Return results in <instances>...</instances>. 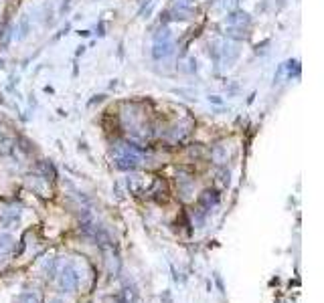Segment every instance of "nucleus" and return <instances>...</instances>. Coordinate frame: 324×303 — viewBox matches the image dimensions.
<instances>
[{
  "label": "nucleus",
  "instance_id": "obj_1",
  "mask_svg": "<svg viewBox=\"0 0 324 303\" xmlns=\"http://www.w3.org/2000/svg\"><path fill=\"white\" fill-rule=\"evenodd\" d=\"M55 279H57V285L63 293H73L77 291L79 283H81V275H79V269L75 267V263L67 261L63 265L57 263V271H55Z\"/></svg>",
  "mask_w": 324,
  "mask_h": 303
},
{
  "label": "nucleus",
  "instance_id": "obj_2",
  "mask_svg": "<svg viewBox=\"0 0 324 303\" xmlns=\"http://www.w3.org/2000/svg\"><path fill=\"white\" fill-rule=\"evenodd\" d=\"M217 204H219V194H217L215 190H205V192L201 194V198H199L201 212H207V210L215 208Z\"/></svg>",
  "mask_w": 324,
  "mask_h": 303
},
{
  "label": "nucleus",
  "instance_id": "obj_3",
  "mask_svg": "<svg viewBox=\"0 0 324 303\" xmlns=\"http://www.w3.org/2000/svg\"><path fill=\"white\" fill-rule=\"evenodd\" d=\"M14 251V239L10 237V235H6V233H2L0 235V255L4 257V255H8V252Z\"/></svg>",
  "mask_w": 324,
  "mask_h": 303
},
{
  "label": "nucleus",
  "instance_id": "obj_4",
  "mask_svg": "<svg viewBox=\"0 0 324 303\" xmlns=\"http://www.w3.org/2000/svg\"><path fill=\"white\" fill-rule=\"evenodd\" d=\"M229 24L243 29V24H249V18H247V14H233V16H229Z\"/></svg>",
  "mask_w": 324,
  "mask_h": 303
},
{
  "label": "nucleus",
  "instance_id": "obj_5",
  "mask_svg": "<svg viewBox=\"0 0 324 303\" xmlns=\"http://www.w3.org/2000/svg\"><path fill=\"white\" fill-rule=\"evenodd\" d=\"M18 303H41V299H39L35 293L25 291V293H20V295H18Z\"/></svg>",
  "mask_w": 324,
  "mask_h": 303
},
{
  "label": "nucleus",
  "instance_id": "obj_6",
  "mask_svg": "<svg viewBox=\"0 0 324 303\" xmlns=\"http://www.w3.org/2000/svg\"><path fill=\"white\" fill-rule=\"evenodd\" d=\"M180 8H191V6H195V0H174Z\"/></svg>",
  "mask_w": 324,
  "mask_h": 303
},
{
  "label": "nucleus",
  "instance_id": "obj_7",
  "mask_svg": "<svg viewBox=\"0 0 324 303\" xmlns=\"http://www.w3.org/2000/svg\"><path fill=\"white\" fill-rule=\"evenodd\" d=\"M215 281H217V285H219V291L223 293V281H221V277H219V275H215Z\"/></svg>",
  "mask_w": 324,
  "mask_h": 303
},
{
  "label": "nucleus",
  "instance_id": "obj_8",
  "mask_svg": "<svg viewBox=\"0 0 324 303\" xmlns=\"http://www.w3.org/2000/svg\"><path fill=\"white\" fill-rule=\"evenodd\" d=\"M53 303H63V301H59V299H57V301H53Z\"/></svg>",
  "mask_w": 324,
  "mask_h": 303
}]
</instances>
